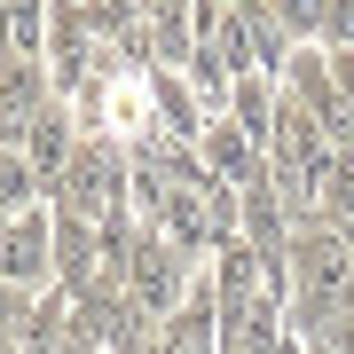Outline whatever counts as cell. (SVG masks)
Returning a JSON list of instances; mask_svg holds the SVG:
<instances>
[{
  "mask_svg": "<svg viewBox=\"0 0 354 354\" xmlns=\"http://www.w3.org/2000/svg\"><path fill=\"white\" fill-rule=\"evenodd\" d=\"M32 205H48V181L32 174V158L24 150H0V213H32Z\"/></svg>",
  "mask_w": 354,
  "mask_h": 354,
  "instance_id": "obj_6",
  "label": "cell"
},
{
  "mask_svg": "<svg viewBox=\"0 0 354 354\" xmlns=\"http://www.w3.org/2000/svg\"><path fill=\"white\" fill-rule=\"evenodd\" d=\"M323 55H330V48H323ZM330 79H339V95L354 102V48H339V55H330Z\"/></svg>",
  "mask_w": 354,
  "mask_h": 354,
  "instance_id": "obj_11",
  "label": "cell"
},
{
  "mask_svg": "<svg viewBox=\"0 0 354 354\" xmlns=\"http://www.w3.org/2000/svg\"><path fill=\"white\" fill-rule=\"evenodd\" d=\"M79 127H87V118H79L71 102H48V111L32 118V134H24V158H32V174L48 181V189H55V174H64V165L79 158V142H87Z\"/></svg>",
  "mask_w": 354,
  "mask_h": 354,
  "instance_id": "obj_5",
  "label": "cell"
},
{
  "mask_svg": "<svg viewBox=\"0 0 354 354\" xmlns=\"http://www.w3.org/2000/svg\"><path fill=\"white\" fill-rule=\"evenodd\" d=\"M181 79H189V95H197V111H205V118H228V102H236V79H228L213 55H189V64H181Z\"/></svg>",
  "mask_w": 354,
  "mask_h": 354,
  "instance_id": "obj_7",
  "label": "cell"
},
{
  "mask_svg": "<svg viewBox=\"0 0 354 354\" xmlns=\"http://www.w3.org/2000/svg\"><path fill=\"white\" fill-rule=\"evenodd\" d=\"M0 283L32 291V299L55 291V205H32V213L8 221V236H0Z\"/></svg>",
  "mask_w": 354,
  "mask_h": 354,
  "instance_id": "obj_3",
  "label": "cell"
},
{
  "mask_svg": "<svg viewBox=\"0 0 354 354\" xmlns=\"http://www.w3.org/2000/svg\"><path fill=\"white\" fill-rule=\"evenodd\" d=\"M48 102H64L55 95V71L32 64V55H8V64H0V150H24L32 118L48 111Z\"/></svg>",
  "mask_w": 354,
  "mask_h": 354,
  "instance_id": "obj_4",
  "label": "cell"
},
{
  "mask_svg": "<svg viewBox=\"0 0 354 354\" xmlns=\"http://www.w3.org/2000/svg\"><path fill=\"white\" fill-rule=\"evenodd\" d=\"M276 24L299 39V48H323V24H330V0H268Z\"/></svg>",
  "mask_w": 354,
  "mask_h": 354,
  "instance_id": "obj_9",
  "label": "cell"
},
{
  "mask_svg": "<svg viewBox=\"0 0 354 354\" xmlns=\"http://www.w3.org/2000/svg\"><path fill=\"white\" fill-rule=\"evenodd\" d=\"M134 158L118 150L111 134H87L79 142V158L55 174V189H48V205L55 213H71V221H95V228H111V221H134Z\"/></svg>",
  "mask_w": 354,
  "mask_h": 354,
  "instance_id": "obj_2",
  "label": "cell"
},
{
  "mask_svg": "<svg viewBox=\"0 0 354 354\" xmlns=\"http://www.w3.org/2000/svg\"><path fill=\"white\" fill-rule=\"evenodd\" d=\"M315 354H354V315H339V323H330L323 339H315Z\"/></svg>",
  "mask_w": 354,
  "mask_h": 354,
  "instance_id": "obj_10",
  "label": "cell"
},
{
  "mask_svg": "<svg viewBox=\"0 0 354 354\" xmlns=\"http://www.w3.org/2000/svg\"><path fill=\"white\" fill-rule=\"evenodd\" d=\"M283 268H291V330H299V339H323L339 315H354V252H346L339 221L291 228Z\"/></svg>",
  "mask_w": 354,
  "mask_h": 354,
  "instance_id": "obj_1",
  "label": "cell"
},
{
  "mask_svg": "<svg viewBox=\"0 0 354 354\" xmlns=\"http://www.w3.org/2000/svg\"><path fill=\"white\" fill-rule=\"evenodd\" d=\"M32 315H39V299H32V291L0 283V354H24V339H32Z\"/></svg>",
  "mask_w": 354,
  "mask_h": 354,
  "instance_id": "obj_8",
  "label": "cell"
}]
</instances>
